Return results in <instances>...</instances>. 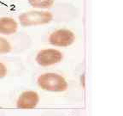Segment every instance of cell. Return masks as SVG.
I'll return each instance as SVG.
<instances>
[{
  "label": "cell",
  "instance_id": "obj_1",
  "mask_svg": "<svg viewBox=\"0 0 123 116\" xmlns=\"http://www.w3.org/2000/svg\"><path fill=\"white\" fill-rule=\"evenodd\" d=\"M38 87L50 92H63L67 90L68 83L62 76L53 72L40 75L37 80Z\"/></svg>",
  "mask_w": 123,
  "mask_h": 116
},
{
  "label": "cell",
  "instance_id": "obj_2",
  "mask_svg": "<svg viewBox=\"0 0 123 116\" xmlns=\"http://www.w3.org/2000/svg\"><path fill=\"white\" fill-rule=\"evenodd\" d=\"M51 12L45 10H31L23 12L19 15V22L23 27L44 25L53 20Z\"/></svg>",
  "mask_w": 123,
  "mask_h": 116
},
{
  "label": "cell",
  "instance_id": "obj_3",
  "mask_svg": "<svg viewBox=\"0 0 123 116\" xmlns=\"http://www.w3.org/2000/svg\"><path fill=\"white\" fill-rule=\"evenodd\" d=\"M75 41L74 34L66 29H61L54 31L49 36V42L52 46L67 47L71 46Z\"/></svg>",
  "mask_w": 123,
  "mask_h": 116
},
{
  "label": "cell",
  "instance_id": "obj_4",
  "mask_svg": "<svg viewBox=\"0 0 123 116\" xmlns=\"http://www.w3.org/2000/svg\"><path fill=\"white\" fill-rule=\"evenodd\" d=\"M63 55L62 52L53 48L43 49L38 52L36 56V62L39 65L44 66H50L53 65L58 64L62 60Z\"/></svg>",
  "mask_w": 123,
  "mask_h": 116
},
{
  "label": "cell",
  "instance_id": "obj_5",
  "mask_svg": "<svg viewBox=\"0 0 123 116\" xmlns=\"http://www.w3.org/2000/svg\"><path fill=\"white\" fill-rule=\"evenodd\" d=\"M39 102L38 93L33 90H27L21 93L16 102V107L21 109H33L36 108Z\"/></svg>",
  "mask_w": 123,
  "mask_h": 116
},
{
  "label": "cell",
  "instance_id": "obj_6",
  "mask_svg": "<svg viewBox=\"0 0 123 116\" xmlns=\"http://www.w3.org/2000/svg\"><path fill=\"white\" fill-rule=\"evenodd\" d=\"M18 30V23L14 18L4 16L0 18V34L10 35L16 33Z\"/></svg>",
  "mask_w": 123,
  "mask_h": 116
},
{
  "label": "cell",
  "instance_id": "obj_7",
  "mask_svg": "<svg viewBox=\"0 0 123 116\" xmlns=\"http://www.w3.org/2000/svg\"><path fill=\"white\" fill-rule=\"evenodd\" d=\"M28 3L32 7L42 10L51 8L55 3V0H28Z\"/></svg>",
  "mask_w": 123,
  "mask_h": 116
},
{
  "label": "cell",
  "instance_id": "obj_8",
  "mask_svg": "<svg viewBox=\"0 0 123 116\" xmlns=\"http://www.w3.org/2000/svg\"><path fill=\"white\" fill-rule=\"evenodd\" d=\"M12 50V46L10 43L4 37L0 36V54H6L10 52Z\"/></svg>",
  "mask_w": 123,
  "mask_h": 116
},
{
  "label": "cell",
  "instance_id": "obj_9",
  "mask_svg": "<svg viewBox=\"0 0 123 116\" xmlns=\"http://www.w3.org/2000/svg\"><path fill=\"white\" fill-rule=\"evenodd\" d=\"M7 75V67L3 62H0V79H3Z\"/></svg>",
  "mask_w": 123,
  "mask_h": 116
}]
</instances>
